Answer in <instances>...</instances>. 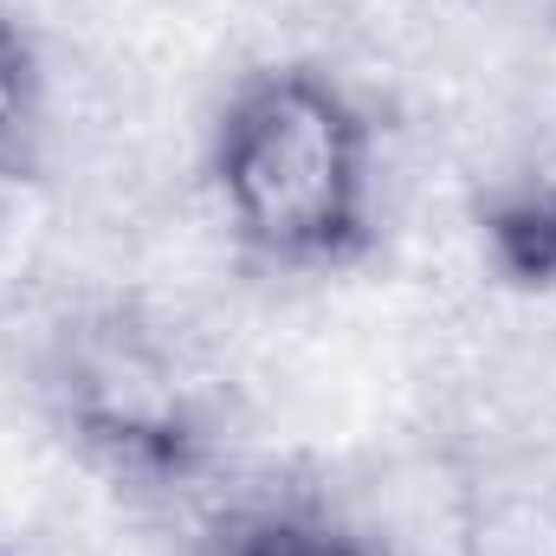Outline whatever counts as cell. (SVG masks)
Returning a JSON list of instances; mask_svg holds the SVG:
<instances>
[{
    "mask_svg": "<svg viewBox=\"0 0 556 556\" xmlns=\"http://www.w3.org/2000/svg\"><path fill=\"white\" fill-rule=\"evenodd\" d=\"M59 395L78 440L117 472L181 479L201 453V415L181 363L130 317H91L65 337Z\"/></svg>",
    "mask_w": 556,
    "mask_h": 556,
    "instance_id": "cell-2",
    "label": "cell"
},
{
    "mask_svg": "<svg viewBox=\"0 0 556 556\" xmlns=\"http://www.w3.org/2000/svg\"><path fill=\"white\" fill-rule=\"evenodd\" d=\"M46 137V72L20 20L0 13V175H26Z\"/></svg>",
    "mask_w": 556,
    "mask_h": 556,
    "instance_id": "cell-3",
    "label": "cell"
},
{
    "mask_svg": "<svg viewBox=\"0 0 556 556\" xmlns=\"http://www.w3.org/2000/svg\"><path fill=\"white\" fill-rule=\"evenodd\" d=\"M227 556H376V551H369V538H350V531H337L311 511H260L227 538Z\"/></svg>",
    "mask_w": 556,
    "mask_h": 556,
    "instance_id": "cell-4",
    "label": "cell"
},
{
    "mask_svg": "<svg viewBox=\"0 0 556 556\" xmlns=\"http://www.w3.org/2000/svg\"><path fill=\"white\" fill-rule=\"evenodd\" d=\"M214 188L273 266H337L369 240V124L311 65L247 78L214 130Z\"/></svg>",
    "mask_w": 556,
    "mask_h": 556,
    "instance_id": "cell-1",
    "label": "cell"
},
{
    "mask_svg": "<svg viewBox=\"0 0 556 556\" xmlns=\"http://www.w3.org/2000/svg\"><path fill=\"white\" fill-rule=\"evenodd\" d=\"M492 247L518 278H556V188H525L518 201L498 207Z\"/></svg>",
    "mask_w": 556,
    "mask_h": 556,
    "instance_id": "cell-5",
    "label": "cell"
}]
</instances>
